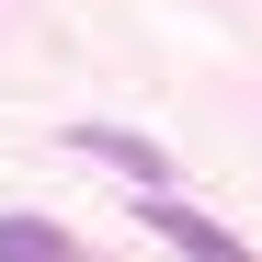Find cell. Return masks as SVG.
<instances>
[{"mask_svg": "<svg viewBox=\"0 0 262 262\" xmlns=\"http://www.w3.org/2000/svg\"><path fill=\"white\" fill-rule=\"evenodd\" d=\"M137 216H148V228L183 251V262H262L239 228H216V216H205V205H183V194H137Z\"/></svg>", "mask_w": 262, "mask_h": 262, "instance_id": "cell-1", "label": "cell"}, {"mask_svg": "<svg viewBox=\"0 0 262 262\" xmlns=\"http://www.w3.org/2000/svg\"><path fill=\"white\" fill-rule=\"evenodd\" d=\"M0 262H80V239L57 228V216H23L12 205V216H0Z\"/></svg>", "mask_w": 262, "mask_h": 262, "instance_id": "cell-3", "label": "cell"}, {"mask_svg": "<svg viewBox=\"0 0 262 262\" xmlns=\"http://www.w3.org/2000/svg\"><path fill=\"white\" fill-rule=\"evenodd\" d=\"M69 148H80V160H114L137 194H171V160H160V137H125V125H69Z\"/></svg>", "mask_w": 262, "mask_h": 262, "instance_id": "cell-2", "label": "cell"}]
</instances>
